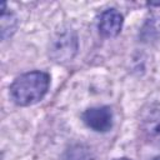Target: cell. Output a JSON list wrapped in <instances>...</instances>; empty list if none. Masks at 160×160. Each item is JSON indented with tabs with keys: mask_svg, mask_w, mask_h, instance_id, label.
<instances>
[{
	"mask_svg": "<svg viewBox=\"0 0 160 160\" xmlns=\"http://www.w3.org/2000/svg\"><path fill=\"white\" fill-rule=\"evenodd\" d=\"M122 15L115 9L105 10L99 21V30L104 36L112 38L116 36L122 28Z\"/></svg>",
	"mask_w": 160,
	"mask_h": 160,
	"instance_id": "5b68a950",
	"label": "cell"
},
{
	"mask_svg": "<svg viewBox=\"0 0 160 160\" xmlns=\"http://www.w3.org/2000/svg\"><path fill=\"white\" fill-rule=\"evenodd\" d=\"M82 120L94 131L106 132L112 126V111L109 106L90 108L82 114Z\"/></svg>",
	"mask_w": 160,
	"mask_h": 160,
	"instance_id": "277c9868",
	"label": "cell"
},
{
	"mask_svg": "<svg viewBox=\"0 0 160 160\" xmlns=\"http://www.w3.org/2000/svg\"><path fill=\"white\" fill-rule=\"evenodd\" d=\"M115 160H130V159H126V158H120V159H115Z\"/></svg>",
	"mask_w": 160,
	"mask_h": 160,
	"instance_id": "52a82bcc",
	"label": "cell"
},
{
	"mask_svg": "<svg viewBox=\"0 0 160 160\" xmlns=\"http://www.w3.org/2000/svg\"><path fill=\"white\" fill-rule=\"evenodd\" d=\"M50 85V78L44 71H30L20 75L10 86L12 100L21 106L38 102L44 98Z\"/></svg>",
	"mask_w": 160,
	"mask_h": 160,
	"instance_id": "6da1fadb",
	"label": "cell"
},
{
	"mask_svg": "<svg viewBox=\"0 0 160 160\" xmlns=\"http://www.w3.org/2000/svg\"><path fill=\"white\" fill-rule=\"evenodd\" d=\"M140 130L145 141L152 146L160 148V109L150 108L140 120Z\"/></svg>",
	"mask_w": 160,
	"mask_h": 160,
	"instance_id": "7a4b0ae2",
	"label": "cell"
},
{
	"mask_svg": "<svg viewBox=\"0 0 160 160\" xmlns=\"http://www.w3.org/2000/svg\"><path fill=\"white\" fill-rule=\"evenodd\" d=\"M2 14H1V38L5 40L8 36H11L16 29V18L14 16L10 21L9 20V12L5 11V4H2Z\"/></svg>",
	"mask_w": 160,
	"mask_h": 160,
	"instance_id": "8992f818",
	"label": "cell"
},
{
	"mask_svg": "<svg viewBox=\"0 0 160 160\" xmlns=\"http://www.w3.org/2000/svg\"><path fill=\"white\" fill-rule=\"evenodd\" d=\"M154 160H160V156H158V158H155Z\"/></svg>",
	"mask_w": 160,
	"mask_h": 160,
	"instance_id": "ba28073f",
	"label": "cell"
},
{
	"mask_svg": "<svg viewBox=\"0 0 160 160\" xmlns=\"http://www.w3.org/2000/svg\"><path fill=\"white\" fill-rule=\"evenodd\" d=\"M76 52V38L71 31H61L52 40L50 55L55 61H68Z\"/></svg>",
	"mask_w": 160,
	"mask_h": 160,
	"instance_id": "3957f363",
	"label": "cell"
}]
</instances>
